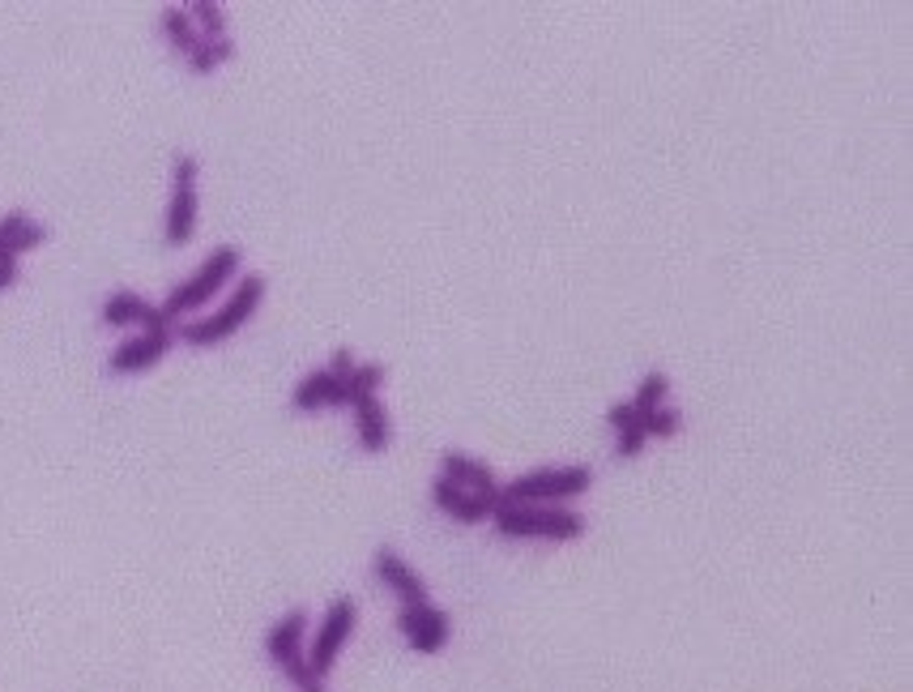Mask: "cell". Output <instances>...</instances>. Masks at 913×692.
Listing matches in <instances>:
<instances>
[{
  "label": "cell",
  "mask_w": 913,
  "mask_h": 692,
  "mask_svg": "<svg viewBox=\"0 0 913 692\" xmlns=\"http://www.w3.org/2000/svg\"><path fill=\"white\" fill-rule=\"evenodd\" d=\"M239 265H244V253H239V248H230V244L214 248L193 278H184L180 287L167 291V299L159 304L163 317L167 321H180V317H189V312H196V308H205V299H214L223 287H230V283L239 278Z\"/></svg>",
  "instance_id": "obj_1"
},
{
  "label": "cell",
  "mask_w": 913,
  "mask_h": 692,
  "mask_svg": "<svg viewBox=\"0 0 913 692\" xmlns=\"http://www.w3.org/2000/svg\"><path fill=\"white\" fill-rule=\"evenodd\" d=\"M593 483L589 466H559V470H534L500 488V504H522V509H559L563 500H577Z\"/></svg>",
  "instance_id": "obj_2"
},
{
  "label": "cell",
  "mask_w": 913,
  "mask_h": 692,
  "mask_svg": "<svg viewBox=\"0 0 913 692\" xmlns=\"http://www.w3.org/2000/svg\"><path fill=\"white\" fill-rule=\"evenodd\" d=\"M495 530L504 539H551V543H572L586 534V518L572 509H522V504H495L491 513Z\"/></svg>",
  "instance_id": "obj_3"
},
{
  "label": "cell",
  "mask_w": 913,
  "mask_h": 692,
  "mask_svg": "<svg viewBox=\"0 0 913 692\" xmlns=\"http://www.w3.org/2000/svg\"><path fill=\"white\" fill-rule=\"evenodd\" d=\"M265 299V278H257V274H239V287L230 291V299L214 312V317H205V321H184L180 326V338L189 342V347H214V342H227L230 333L239 330L257 308H261Z\"/></svg>",
  "instance_id": "obj_4"
},
{
  "label": "cell",
  "mask_w": 913,
  "mask_h": 692,
  "mask_svg": "<svg viewBox=\"0 0 913 692\" xmlns=\"http://www.w3.org/2000/svg\"><path fill=\"white\" fill-rule=\"evenodd\" d=\"M303 637H308V616H303V611H287L278 625L269 628V637H265L269 659L282 667V675H287L299 692L321 689L316 671L308 667V654H303Z\"/></svg>",
  "instance_id": "obj_5"
},
{
  "label": "cell",
  "mask_w": 913,
  "mask_h": 692,
  "mask_svg": "<svg viewBox=\"0 0 913 692\" xmlns=\"http://www.w3.org/2000/svg\"><path fill=\"white\" fill-rule=\"evenodd\" d=\"M355 620H359V611H355V603H351V598H337V603L329 607L325 625H321L316 641H312V650H308V667L316 671V680H325L329 675L333 659L342 654V646H346V641H351V632H355Z\"/></svg>",
  "instance_id": "obj_6"
},
{
  "label": "cell",
  "mask_w": 913,
  "mask_h": 692,
  "mask_svg": "<svg viewBox=\"0 0 913 692\" xmlns=\"http://www.w3.org/2000/svg\"><path fill=\"white\" fill-rule=\"evenodd\" d=\"M397 625H401V632H406L410 650H419V654H440L444 641H449V616H444L440 607H431V603H410V607H401Z\"/></svg>",
  "instance_id": "obj_7"
},
{
  "label": "cell",
  "mask_w": 913,
  "mask_h": 692,
  "mask_svg": "<svg viewBox=\"0 0 913 692\" xmlns=\"http://www.w3.org/2000/svg\"><path fill=\"white\" fill-rule=\"evenodd\" d=\"M171 338H175V330H137V338H129V342H120L116 347V355L107 360V368L116 372V376H132V372H146V368H154V363L163 360L167 351H171Z\"/></svg>",
  "instance_id": "obj_8"
},
{
  "label": "cell",
  "mask_w": 913,
  "mask_h": 692,
  "mask_svg": "<svg viewBox=\"0 0 913 692\" xmlns=\"http://www.w3.org/2000/svg\"><path fill=\"white\" fill-rule=\"evenodd\" d=\"M440 470H444V479H449V483H456L461 492L479 496V500H487V504H500V483H495L491 466H483L479 458H470V454H456V449H449V454L440 458Z\"/></svg>",
  "instance_id": "obj_9"
},
{
  "label": "cell",
  "mask_w": 913,
  "mask_h": 692,
  "mask_svg": "<svg viewBox=\"0 0 913 692\" xmlns=\"http://www.w3.org/2000/svg\"><path fill=\"white\" fill-rule=\"evenodd\" d=\"M372 573H376V582H380L385 590H393L397 598H401V607H410V603H427L423 577L410 568V561H401L393 547H380V552H376Z\"/></svg>",
  "instance_id": "obj_10"
},
{
  "label": "cell",
  "mask_w": 913,
  "mask_h": 692,
  "mask_svg": "<svg viewBox=\"0 0 913 692\" xmlns=\"http://www.w3.org/2000/svg\"><path fill=\"white\" fill-rule=\"evenodd\" d=\"M103 326H116V330H125V326H137V330H175V321H167L163 308H154V304H146L141 296H132V291H120V296H111L107 304H103Z\"/></svg>",
  "instance_id": "obj_11"
},
{
  "label": "cell",
  "mask_w": 913,
  "mask_h": 692,
  "mask_svg": "<svg viewBox=\"0 0 913 692\" xmlns=\"http://www.w3.org/2000/svg\"><path fill=\"white\" fill-rule=\"evenodd\" d=\"M291 406L299 415H312V411H325V406H346V381H337L329 368L321 372H308L291 394Z\"/></svg>",
  "instance_id": "obj_12"
},
{
  "label": "cell",
  "mask_w": 913,
  "mask_h": 692,
  "mask_svg": "<svg viewBox=\"0 0 913 692\" xmlns=\"http://www.w3.org/2000/svg\"><path fill=\"white\" fill-rule=\"evenodd\" d=\"M431 500H436V509H444L449 518H456L461 526H474V522H487L491 513H495V504H487V500H479V496L461 492L456 483H449L444 475L431 483Z\"/></svg>",
  "instance_id": "obj_13"
},
{
  "label": "cell",
  "mask_w": 913,
  "mask_h": 692,
  "mask_svg": "<svg viewBox=\"0 0 913 692\" xmlns=\"http://www.w3.org/2000/svg\"><path fill=\"white\" fill-rule=\"evenodd\" d=\"M196 214H201V198H196V189H171V205H167V244H175V248H184L189 239H193L196 231Z\"/></svg>",
  "instance_id": "obj_14"
},
{
  "label": "cell",
  "mask_w": 913,
  "mask_h": 692,
  "mask_svg": "<svg viewBox=\"0 0 913 692\" xmlns=\"http://www.w3.org/2000/svg\"><path fill=\"white\" fill-rule=\"evenodd\" d=\"M355 432H359V445L367 454H385L389 449V411L380 406V397H367L355 402Z\"/></svg>",
  "instance_id": "obj_15"
},
{
  "label": "cell",
  "mask_w": 913,
  "mask_h": 692,
  "mask_svg": "<svg viewBox=\"0 0 913 692\" xmlns=\"http://www.w3.org/2000/svg\"><path fill=\"white\" fill-rule=\"evenodd\" d=\"M47 239V231L34 223L26 210H9L4 219H0V253H13V257H22L26 248H34V244H43Z\"/></svg>",
  "instance_id": "obj_16"
},
{
  "label": "cell",
  "mask_w": 913,
  "mask_h": 692,
  "mask_svg": "<svg viewBox=\"0 0 913 692\" xmlns=\"http://www.w3.org/2000/svg\"><path fill=\"white\" fill-rule=\"evenodd\" d=\"M611 428H615V436H620V458H636V454L649 445L645 419H641V411H636L632 402H615V406H611Z\"/></svg>",
  "instance_id": "obj_17"
},
{
  "label": "cell",
  "mask_w": 913,
  "mask_h": 692,
  "mask_svg": "<svg viewBox=\"0 0 913 692\" xmlns=\"http://www.w3.org/2000/svg\"><path fill=\"white\" fill-rule=\"evenodd\" d=\"M159 26H163V34H167V43L189 61L193 56V47L201 43V34H196V26H193V18H189V9H180V4H167L163 9V18H159Z\"/></svg>",
  "instance_id": "obj_18"
},
{
  "label": "cell",
  "mask_w": 913,
  "mask_h": 692,
  "mask_svg": "<svg viewBox=\"0 0 913 692\" xmlns=\"http://www.w3.org/2000/svg\"><path fill=\"white\" fill-rule=\"evenodd\" d=\"M189 9V18H193V26L201 39H227V9L223 4H214V0H193V4H184Z\"/></svg>",
  "instance_id": "obj_19"
},
{
  "label": "cell",
  "mask_w": 913,
  "mask_h": 692,
  "mask_svg": "<svg viewBox=\"0 0 913 692\" xmlns=\"http://www.w3.org/2000/svg\"><path fill=\"white\" fill-rule=\"evenodd\" d=\"M380 381H385V368H380V363H359V368L351 372V381H346V406L376 397Z\"/></svg>",
  "instance_id": "obj_20"
},
{
  "label": "cell",
  "mask_w": 913,
  "mask_h": 692,
  "mask_svg": "<svg viewBox=\"0 0 913 692\" xmlns=\"http://www.w3.org/2000/svg\"><path fill=\"white\" fill-rule=\"evenodd\" d=\"M666 394H670V376H666V372H649V376L641 381L636 397H632V406H636V411H641V419H645L649 411H657V406L666 402Z\"/></svg>",
  "instance_id": "obj_21"
},
{
  "label": "cell",
  "mask_w": 913,
  "mask_h": 692,
  "mask_svg": "<svg viewBox=\"0 0 913 692\" xmlns=\"http://www.w3.org/2000/svg\"><path fill=\"white\" fill-rule=\"evenodd\" d=\"M679 428H684V415H679V411L657 406V411L645 415V436H649V440H666V436H675Z\"/></svg>",
  "instance_id": "obj_22"
},
{
  "label": "cell",
  "mask_w": 913,
  "mask_h": 692,
  "mask_svg": "<svg viewBox=\"0 0 913 692\" xmlns=\"http://www.w3.org/2000/svg\"><path fill=\"white\" fill-rule=\"evenodd\" d=\"M196 175H201V163L193 155H180L171 163V189H196Z\"/></svg>",
  "instance_id": "obj_23"
},
{
  "label": "cell",
  "mask_w": 913,
  "mask_h": 692,
  "mask_svg": "<svg viewBox=\"0 0 913 692\" xmlns=\"http://www.w3.org/2000/svg\"><path fill=\"white\" fill-rule=\"evenodd\" d=\"M184 65L193 68L196 77H210V73H214V68H218V61H214V52H210V43H205V39H201V43H196V47H193V56H189V61H184Z\"/></svg>",
  "instance_id": "obj_24"
},
{
  "label": "cell",
  "mask_w": 913,
  "mask_h": 692,
  "mask_svg": "<svg viewBox=\"0 0 913 692\" xmlns=\"http://www.w3.org/2000/svg\"><path fill=\"white\" fill-rule=\"evenodd\" d=\"M359 363H355V355L351 351H333V360H329V372L337 376V381H351V372H355Z\"/></svg>",
  "instance_id": "obj_25"
},
{
  "label": "cell",
  "mask_w": 913,
  "mask_h": 692,
  "mask_svg": "<svg viewBox=\"0 0 913 692\" xmlns=\"http://www.w3.org/2000/svg\"><path fill=\"white\" fill-rule=\"evenodd\" d=\"M18 283V257L13 253H0V291H9Z\"/></svg>",
  "instance_id": "obj_26"
},
{
  "label": "cell",
  "mask_w": 913,
  "mask_h": 692,
  "mask_svg": "<svg viewBox=\"0 0 913 692\" xmlns=\"http://www.w3.org/2000/svg\"><path fill=\"white\" fill-rule=\"evenodd\" d=\"M205 43H210V52H214V61H218V65H227L230 56H235V39H205Z\"/></svg>",
  "instance_id": "obj_27"
}]
</instances>
